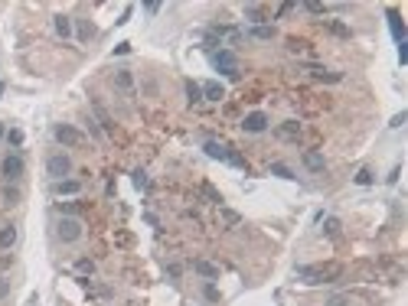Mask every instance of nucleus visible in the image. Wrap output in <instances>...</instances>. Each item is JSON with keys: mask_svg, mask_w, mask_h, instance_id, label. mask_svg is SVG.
Returning a JSON list of instances; mask_svg holds the SVG:
<instances>
[{"mask_svg": "<svg viewBox=\"0 0 408 306\" xmlns=\"http://www.w3.org/2000/svg\"><path fill=\"white\" fill-rule=\"evenodd\" d=\"M4 267H10V257H0V270Z\"/></svg>", "mask_w": 408, "mask_h": 306, "instance_id": "nucleus-37", "label": "nucleus"}, {"mask_svg": "<svg viewBox=\"0 0 408 306\" xmlns=\"http://www.w3.org/2000/svg\"><path fill=\"white\" fill-rule=\"evenodd\" d=\"M46 173H49L52 179H66L69 173H72V160H69V153H52L49 160H46Z\"/></svg>", "mask_w": 408, "mask_h": 306, "instance_id": "nucleus-2", "label": "nucleus"}, {"mask_svg": "<svg viewBox=\"0 0 408 306\" xmlns=\"http://www.w3.org/2000/svg\"><path fill=\"white\" fill-rule=\"evenodd\" d=\"M356 183H359V186H372V173H369V170H359V173H356Z\"/></svg>", "mask_w": 408, "mask_h": 306, "instance_id": "nucleus-32", "label": "nucleus"}, {"mask_svg": "<svg viewBox=\"0 0 408 306\" xmlns=\"http://www.w3.org/2000/svg\"><path fill=\"white\" fill-rule=\"evenodd\" d=\"M271 173H274V176H281V179H297V176H294L291 170H287L284 163H271Z\"/></svg>", "mask_w": 408, "mask_h": 306, "instance_id": "nucleus-22", "label": "nucleus"}, {"mask_svg": "<svg viewBox=\"0 0 408 306\" xmlns=\"http://www.w3.org/2000/svg\"><path fill=\"white\" fill-rule=\"evenodd\" d=\"M301 134V124L297 121H284V127H281V137H297Z\"/></svg>", "mask_w": 408, "mask_h": 306, "instance_id": "nucleus-23", "label": "nucleus"}, {"mask_svg": "<svg viewBox=\"0 0 408 306\" xmlns=\"http://www.w3.org/2000/svg\"><path fill=\"white\" fill-rule=\"evenodd\" d=\"M17 245V225H0V251Z\"/></svg>", "mask_w": 408, "mask_h": 306, "instance_id": "nucleus-10", "label": "nucleus"}, {"mask_svg": "<svg viewBox=\"0 0 408 306\" xmlns=\"http://www.w3.org/2000/svg\"><path fill=\"white\" fill-rule=\"evenodd\" d=\"M4 137H7V130H4V124H0V140H4Z\"/></svg>", "mask_w": 408, "mask_h": 306, "instance_id": "nucleus-38", "label": "nucleus"}, {"mask_svg": "<svg viewBox=\"0 0 408 306\" xmlns=\"http://www.w3.org/2000/svg\"><path fill=\"white\" fill-rule=\"evenodd\" d=\"M59 238L62 241H79L82 238V221L79 218H59Z\"/></svg>", "mask_w": 408, "mask_h": 306, "instance_id": "nucleus-5", "label": "nucleus"}, {"mask_svg": "<svg viewBox=\"0 0 408 306\" xmlns=\"http://www.w3.org/2000/svg\"><path fill=\"white\" fill-rule=\"evenodd\" d=\"M265 127H268V114H261V111H252V114H245V121H242V130H245V134H261Z\"/></svg>", "mask_w": 408, "mask_h": 306, "instance_id": "nucleus-6", "label": "nucleus"}, {"mask_svg": "<svg viewBox=\"0 0 408 306\" xmlns=\"http://www.w3.org/2000/svg\"><path fill=\"white\" fill-rule=\"evenodd\" d=\"M252 36H255V39H271V36H274V26H255Z\"/></svg>", "mask_w": 408, "mask_h": 306, "instance_id": "nucleus-24", "label": "nucleus"}, {"mask_svg": "<svg viewBox=\"0 0 408 306\" xmlns=\"http://www.w3.org/2000/svg\"><path fill=\"white\" fill-rule=\"evenodd\" d=\"M323 306H349V296H346V293H333Z\"/></svg>", "mask_w": 408, "mask_h": 306, "instance_id": "nucleus-25", "label": "nucleus"}, {"mask_svg": "<svg viewBox=\"0 0 408 306\" xmlns=\"http://www.w3.org/2000/svg\"><path fill=\"white\" fill-rule=\"evenodd\" d=\"M0 173H4V179H7V183H17V179L23 176V160H20L17 153L4 157V163H0Z\"/></svg>", "mask_w": 408, "mask_h": 306, "instance_id": "nucleus-4", "label": "nucleus"}, {"mask_svg": "<svg viewBox=\"0 0 408 306\" xmlns=\"http://www.w3.org/2000/svg\"><path fill=\"white\" fill-rule=\"evenodd\" d=\"M7 140H10L13 147H20V143H23V130H17V127H13V130H7Z\"/></svg>", "mask_w": 408, "mask_h": 306, "instance_id": "nucleus-28", "label": "nucleus"}, {"mask_svg": "<svg viewBox=\"0 0 408 306\" xmlns=\"http://www.w3.org/2000/svg\"><path fill=\"white\" fill-rule=\"evenodd\" d=\"M301 160H304V166H307L310 173H323V170H327V160H323V153H317V150H304Z\"/></svg>", "mask_w": 408, "mask_h": 306, "instance_id": "nucleus-8", "label": "nucleus"}, {"mask_svg": "<svg viewBox=\"0 0 408 306\" xmlns=\"http://www.w3.org/2000/svg\"><path fill=\"white\" fill-rule=\"evenodd\" d=\"M52 26H56V33H59L62 39L72 36V20H69L66 13H56V17H52Z\"/></svg>", "mask_w": 408, "mask_h": 306, "instance_id": "nucleus-12", "label": "nucleus"}, {"mask_svg": "<svg viewBox=\"0 0 408 306\" xmlns=\"http://www.w3.org/2000/svg\"><path fill=\"white\" fill-rule=\"evenodd\" d=\"M245 17L252 20V23H261V20H265V17H261V10H258V7H245Z\"/></svg>", "mask_w": 408, "mask_h": 306, "instance_id": "nucleus-30", "label": "nucleus"}, {"mask_svg": "<svg viewBox=\"0 0 408 306\" xmlns=\"http://www.w3.org/2000/svg\"><path fill=\"white\" fill-rule=\"evenodd\" d=\"M114 85L121 88V92H134V75H131V68H121V72H114Z\"/></svg>", "mask_w": 408, "mask_h": 306, "instance_id": "nucleus-11", "label": "nucleus"}, {"mask_svg": "<svg viewBox=\"0 0 408 306\" xmlns=\"http://www.w3.org/2000/svg\"><path fill=\"white\" fill-rule=\"evenodd\" d=\"M75 270H79V274H92V270H95V264L88 261V257H82V261L75 264Z\"/></svg>", "mask_w": 408, "mask_h": 306, "instance_id": "nucleus-29", "label": "nucleus"}, {"mask_svg": "<svg viewBox=\"0 0 408 306\" xmlns=\"http://www.w3.org/2000/svg\"><path fill=\"white\" fill-rule=\"evenodd\" d=\"M206 153H209L212 160H225V163H229V153H232V147H222V143L209 140V143H206Z\"/></svg>", "mask_w": 408, "mask_h": 306, "instance_id": "nucleus-15", "label": "nucleus"}, {"mask_svg": "<svg viewBox=\"0 0 408 306\" xmlns=\"http://www.w3.org/2000/svg\"><path fill=\"white\" fill-rule=\"evenodd\" d=\"M340 218H323V235H327V238H336V235H340Z\"/></svg>", "mask_w": 408, "mask_h": 306, "instance_id": "nucleus-17", "label": "nucleus"}, {"mask_svg": "<svg viewBox=\"0 0 408 306\" xmlns=\"http://www.w3.org/2000/svg\"><path fill=\"white\" fill-rule=\"evenodd\" d=\"M317 79H320V82H340V72H323V68H317Z\"/></svg>", "mask_w": 408, "mask_h": 306, "instance_id": "nucleus-27", "label": "nucleus"}, {"mask_svg": "<svg viewBox=\"0 0 408 306\" xmlns=\"http://www.w3.org/2000/svg\"><path fill=\"white\" fill-rule=\"evenodd\" d=\"M405 117H408L405 111H402V114H395V117H392V124H389V127H402V124H405Z\"/></svg>", "mask_w": 408, "mask_h": 306, "instance_id": "nucleus-33", "label": "nucleus"}, {"mask_svg": "<svg viewBox=\"0 0 408 306\" xmlns=\"http://www.w3.org/2000/svg\"><path fill=\"white\" fill-rule=\"evenodd\" d=\"M7 290H10V283H7V280H0V296H4Z\"/></svg>", "mask_w": 408, "mask_h": 306, "instance_id": "nucleus-36", "label": "nucleus"}, {"mask_svg": "<svg viewBox=\"0 0 408 306\" xmlns=\"http://www.w3.org/2000/svg\"><path fill=\"white\" fill-rule=\"evenodd\" d=\"M56 140L62 143V147H79L85 137H82L75 127H69V124H59V127H56Z\"/></svg>", "mask_w": 408, "mask_h": 306, "instance_id": "nucleus-7", "label": "nucleus"}, {"mask_svg": "<svg viewBox=\"0 0 408 306\" xmlns=\"http://www.w3.org/2000/svg\"><path fill=\"white\" fill-rule=\"evenodd\" d=\"M297 277L307 283H333L340 277V264H304L297 267Z\"/></svg>", "mask_w": 408, "mask_h": 306, "instance_id": "nucleus-1", "label": "nucleus"}, {"mask_svg": "<svg viewBox=\"0 0 408 306\" xmlns=\"http://www.w3.org/2000/svg\"><path fill=\"white\" fill-rule=\"evenodd\" d=\"M124 52H131V43H121V46H114V55H124Z\"/></svg>", "mask_w": 408, "mask_h": 306, "instance_id": "nucleus-35", "label": "nucleus"}, {"mask_svg": "<svg viewBox=\"0 0 408 306\" xmlns=\"http://www.w3.org/2000/svg\"><path fill=\"white\" fill-rule=\"evenodd\" d=\"M203 95H206V101H222V98H225V88L219 85V82H206V85H203Z\"/></svg>", "mask_w": 408, "mask_h": 306, "instance_id": "nucleus-14", "label": "nucleus"}, {"mask_svg": "<svg viewBox=\"0 0 408 306\" xmlns=\"http://www.w3.org/2000/svg\"><path fill=\"white\" fill-rule=\"evenodd\" d=\"M52 189H56V196H79V192H82V183H79V179H59Z\"/></svg>", "mask_w": 408, "mask_h": 306, "instance_id": "nucleus-9", "label": "nucleus"}, {"mask_svg": "<svg viewBox=\"0 0 408 306\" xmlns=\"http://www.w3.org/2000/svg\"><path fill=\"white\" fill-rule=\"evenodd\" d=\"M212 65L222 75H229V79H239V59H235V52H229V49L212 52Z\"/></svg>", "mask_w": 408, "mask_h": 306, "instance_id": "nucleus-3", "label": "nucleus"}, {"mask_svg": "<svg viewBox=\"0 0 408 306\" xmlns=\"http://www.w3.org/2000/svg\"><path fill=\"white\" fill-rule=\"evenodd\" d=\"M203 192H206V196H209V199H212V202H216V205H222V196H219V192L212 189L209 183H203Z\"/></svg>", "mask_w": 408, "mask_h": 306, "instance_id": "nucleus-31", "label": "nucleus"}, {"mask_svg": "<svg viewBox=\"0 0 408 306\" xmlns=\"http://www.w3.org/2000/svg\"><path fill=\"white\" fill-rule=\"evenodd\" d=\"M95 117L101 121V130H111V127H114V124H111V117L105 114V108H101V104H95Z\"/></svg>", "mask_w": 408, "mask_h": 306, "instance_id": "nucleus-20", "label": "nucleus"}, {"mask_svg": "<svg viewBox=\"0 0 408 306\" xmlns=\"http://www.w3.org/2000/svg\"><path fill=\"white\" fill-rule=\"evenodd\" d=\"M222 221H225V225H239L242 215H239V212H232V208H222Z\"/></svg>", "mask_w": 408, "mask_h": 306, "instance_id": "nucleus-26", "label": "nucleus"}, {"mask_svg": "<svg viewBox=\"0 0 408 306\" xmlns=\"http://www.w3.org/2000/svg\"><path fill=\"white\" fill-rule=\"evenodd\" d=\"M327 30L333 33V36H343V39H349V26H346V23H340V20H327Z\"/></svg>", "mask_w": 408, "mask_h": 306, "instance_id": "nucleus-16", "label": "nucleus"}, {"mask_svg": "<svg viewBox=\"0 0 408 306\" xmlns=\"http://www.w3.org/2000/svg\"><path fill=\"white\" fill-rule=\"evenodd\" d=\"M79 36H82V43H88V39L95 36V30H92V23H88V20H79Z\"/></svg>", "mask_w": 408, "mask_h": 306, "instance_id": "nucleus-21", "label": "nucleus"}, {"mask_svg": "<svg viewBox=\"0 0 408 306\" xmlns=\"http://www.w3.org/2000/svg\"><path fill=\"white\" fill-rule=\"evenodd\" d=\"M134 186H137V189H144V186H147V179H144V173H134Z\"/></svg>", "mask_w": 408, "mask_h": 306, "instance_id": "nucleus-34", "label": "nucleus"}, {"mask_svg": "<svg viewBox=\"0 0 408 306\" xmlns=\"http://www.w3.org/2000/svg\"><path fill=\"white\" fill-rule=\"evenodd\" d=\"M0 199H4V205H17L20 202V189H17V186H7Z\"/></svg>", "mask_w": 408, "mask_h": 306, "instance_id": "nucleus-18", "label": "nucleus"}, {"mask_svg": "<svg viewBox=\"0 0 408 306\" xmlns=\"http://www.w3.org/2000/svg\"><path fill=\"white\" fill-rule=\"evenodd\" d=\"M186 98H190V104H196L199 98H203V88H199L196 82H186Z\"/></svg>", "mask_w": 408, "mask_h": 306, "instance_id": "nucleus-19", "label": "nucleus"}, {"mask_svg": "<svg viewBox=\"0 0 408 306\" xmlns=\"http://www.w3.org/2000/svg\"><path fill=\"white\" fill-rule=\"evenodd\" d=\"M193 270H196L199 277H206V280H216V277H219V267H216V264H209V261H196V264H193Z\"/></svg>", "mask_w": 408, "mask_h": 306, "instance_id": "nucleus-13", "label": "nucleus"}]
</instances>
